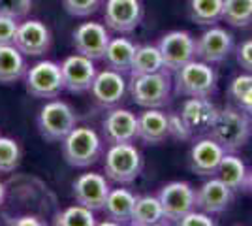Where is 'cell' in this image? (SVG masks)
<instances>
[{"mask_svg": "<svg viewBox=\"0 0 252 226\" xmlns=\"http://www.w3.org/2000/svg\"><path fill=\"white\" fill-rule=\"evenodd\" d=\"M209 136L226 153L241 151L252 136V117L235 106L219 109V115L211 125Z\"/></svg>", "mask_w": 252, "mask_h": 226, "instance_id": "1", "label": "cell"}, {"mask_svg": "<svg viewBox=\"0 0 252 226\" xmlns=\"http://www.w3.org/2000/svg\"><path fill=\"white\" fill-rule=\"evenodd\" d=\"M171 77L164 68L155 74L145 75H130L128 93L132 100L139 108L145 109H160L171 100Z\"/></svg>", "mask_w": 252, "mask_h": 226, "instance_id": "2", "label": "cell"}, {"mask_svg": "<svg viewBox=\"0 0 252 226\" xmlns=\"http://www.w3.org/2000/svg\"><path fill=\"white\" fill-rule=\"evenodd\" d=\"M175 74V93L181 97H205L211 98L219 89V75L209 63L203 61H190L181 66Z\"/></svg>", "mask_w": 252, "mask_h": 226, "instance_id": "3", "label": "cell"}, {"mask_svg": "<svg viewBox=\"0 0 252 226\" xmlns=\"http://www.w3.org/2000/svg\"><path fill=\"white\" fill-rule=\"evenodd\" d=\"M143 170V155L136 145L130 143H113L104 159L105 177L113 183H134Z\"/></svg>", "mask_w": 252, "mask_h": 226, "instance_id": "4", "label": "cell"}, {"mask_svg": "<svg viewBox=\"0 0 252 226\" xmlns=\"http://www.w3.org/2000/svg\"><path fill=\"white\" fill-rule=\"evenodd\" d=\"M63 157L72 168H89L102 155V138L89 127H75L63 141Z\"/></svg>", "mask_w": 252, "mask_h": 226, "instance_id": "5", "label": "cell"}, {"mask_svg": "<svg viewBox=\"0 0 252 226\" xmlns=\"http://www.w3.org/2000/svg\"><path fill=\"white\" fill-rule=\"evenodd\" d=\"M75 127H77V115L74 108L64 100L45 102L38 113L40 136L49 143L63 141Z\"/></svg>", "mask_w": 252, "mask_h": 226, "instance_id": "6", "label": "cell"}, {"mask_svg": "<svg viewBox=\"0 0 252 226\" xmlns=\"http://www.w3.org/2000/svg\"><path fill=\"white\" fill-rule=\"evenodd\" d=\"M27 93L34 98H57L64 91V79L61 65L53 61H40L31 66L25 74Z\"/></svg>", "mask_w": 252, "mask_h": 226, "instance_id": "7", "label": "cell"}, {"mask_svg": "<svg viewBox=\"0 0 252 226\" xmlns=\"http://www.w3.org/2000/svg\"><path fill=\"white\" fill-rule=\"evenodd\" d=\"M158 200L166 223H179L189 211L196 209V189L187 181H171L160 189Z\"/></svg>", "mask_w": 252, "mask_h": 226, "instance_id": "8", "label": "cell"}, {"mask_svg": "<svg viewBox=\"0 0 252 226\" xmlns=\"http://www.w3.org/2000/svg\"><path fill=\"white\" fill-rule=\"evenodd\" d=\"M158 49L164 68L168 72H175L196 59V38L189 31H171L160 38Z\"/></svg>", "mask_w": 252, "mask_h": 226, "instance_id": "9", "label": "cell"}, {"mask_svg": "<svg viewBox=\"0 0 252 226\" xmlns=\"http://www.w3.org/2000/svg\"><path fill=\"white\" fill-rule=\"evenodd\" d=\"M143 19V6L139 0H107L104 8L105 27L113 32H134Z\"/></svg>", "mask_w": 252, "mask_h": 226, "instance_id": "10", "label": "cell"}, {"mask_svg": "<svg viewBox=\"0 0 252 226\" xmlns=\"http://www.w3.org/2000/svg\"><path fill=\"white\" fill-rule=\"evenodd\" d=\"M91 97L98 106L102 108H115L117 104L123 102L128 83L125 79V74L115 72L111 68H104L100 72H96L94 81L91 85Z\"/></svg>", "mask_w": 252, "mask_h": 226, "instance_id": "11", "label": "cell"}, {"mask_svg": "<svg viewBox=\"0 0 252 226\" xmlns=\"http://www.w3.org/2000/svg\"><path fill=\"white\" fill-rule=\"evenodd\" d=\"M13 45L27 57L45 55L53 45L51 31L45 23L38 21V19H27V21L19 23Z\"/></svg>", "mask_w": 252, "mask_h": 226, "instance_id": "12", "label": "cell"}, {"mask_svg": "<svg viewBox=\"0 0 252 226\" xmlns=\"http://www.w3.org/2000/svg\"><path fill=\"white\" fill-rule=\"evenodd\" d=\"M61 70H63L64 89L68 93H74V95L87 93L94 81L96 72H98L94 61L81 53L66 57L61 65Z\"/></svg>", "mask_w": 252, "mask_h": 226, "instance_id": "13", "label": "cell"}, {"mask_svg": "<svg viewBox=\"0 0 252 226\" xmlns=\"http://www.w3.org/2000/svg\"><path fill=\"white\" fill-rule=\"evenodd\" d=\"M109 40H111V36L107 32V27L96 21L81 23L72 34L75 51L93 59V61H102Z\"/></svg>", "mask_w": 252, "mask_h": 226, "instance_id": "14", "label": "cell"}, {"mask_svg": "<svg viewBox=\"0 0 252 226\" xmlns=\"http://www.w3.org/2000/svg\"><path fill=\"white\" fill-rule=\"evenodd\" d=\"M109 191H111V187L107 183V177L96 172L81 173L72 185L75 202L93 209V211H102Z\"/></svg>", "mask_w": 252, "mask_h": 226, "instance_id": "15", "label": "cell"}, {"mask_svg": "<svg viewBox=\"0 0 252 226\" xmlns=\"http://www.w3.org/2000/svg\"><path fill=\"white\" fill-rule=\"evenodd\" d=\"M233 49V36L222 27H209L196 40V59L209 65L222 63Z\"/></svg>", "mask_w": 252, "mask_h": 226, "instance_id": "16", "label": "cell"}, {"mask_svg": "<svg viewBox=\"0 0 252 226\" xmlns=\"http://www.w3.org/2000/svg\"><path fill=\"white\" fill-rule=\"evenodd\" d=\"M102 132L109 145L130 143L137 138V115L130 109L111 108L102 121Z\"/></svg>", "mask_w": 252, "mask_h": 226, "instance_id": "17", "label": "cell"}, {"mask_svg": "<svg viewBox=\"0 0 252 226\" xmlns=\"http://www.w3.org/2000/svg\"><path fill=\"white\" fill-rule=\"evenodd\" d=\"M233 196L230 187L219 175H213L196 191V207L209 215H220L231 205Z\"/></svg>", "mask_w": 252, "mask_h": 226, "instance_id": "18", "label": "cell"}, {"mask_svg": "<svg viewBox=\"0 0 252 226\" xmlns=\"http://www.w3.org/2000/svg\"><path fill=\"white\" fill-rule=\"evenodd\" d=\"M224 155H226V151L222 149L211 136L209 138H200L190 149V170L201 177H213L219 172V166H220Z\"/></svg>", "mask_w": 252, "mask_h": 226, "instance_id": "19", "label": "cell"}, {"mask_svg": "<svg viewBox=\"0 0 252 226\" xmlns=\"http://www.w3.org/2000/svg\"><path fill=\"white\" fill-rule=\"evenodd\" d=\"M219 109L211 98L205 97H190L183 102L179 115L185 119L192 132H209L211 125L219 115Z\"/></svg>", "mask_w": 252, "mask_h": 226, "instance_id": "20", "label": "cell"}, {"mask_svg": "<svg viewBox=\"0 0 252 226\" xmlns=\"http://www.w3.org/2000/svg\"><path fill=\"white\" fill-rule=\"evenodd\" d=\"M137 138L147 145H158L169 138L168 113L160 109H145L137 115Z\"/></svg>", "mask_w": 252, "mask_h": 226, "instance_id": "21", "label": "cell"}, {"mask_svg": "<svg viewBox=\"0 0 252 226\" xmlns=\"http://www.w3.org/2000/svg\"><path fill=\"white\" fill-rule=\"evenodd\" d=\"M136 198V194L130 193L128 189H111L105 198L102 211L109 221H115L117 225H126L132 219Z\"/></svg>", "mask_w": 252, "mask_h": 226, "instance_id": "22", "label": "cell"}, {"mask_svg": "<svg viewBox=\"0 0 252 226\" xmlns=\"http://www.w3.org/2000/svg\"><path fill=\"white\" fill-rule=\"evenodd\" d=\"M136 43L130 42L128 38H111L102 61L105 63L107 68L121 72V74H130L132 68V61H134V53H136Z\"/></svg>", "mask_w": 252, "mask_h": 226, "instance_id": "23", "label": "cell"}, {"mask_svg": "<svg viewBox=\"0 0 252 226\" xmlns=\"http://www.w3.org/2000/svg\"><path fill=\"white\" fill-rule=\"evenodd\" d=\"M249 166L243 162L241 157L235 153H226L222 157V162L219 166L217 175L224 183L230 187L233 193H247V179H249Z\"/></svg>", "mask_w": 252, "mask_h": 226, "instance_id": "24", "label": "cell"}, {"mask_svg": "<svg viewBox=\"0 0 252 226\" xmlns=\"http://www.w3.org/2000/svg\"><path fill=\"white\" fill-rule=\"evenodd\" d=\"M27 63L15 45H0V83L11 85L27 74Z\"/></svg>", "mask_w": 252, "mask_h": 226, "instance_id": "25", "label": "cell"}, {"mask_svg": "<svg viewBox=\"0 0 252 226\" xmlns=\"http://www.w3.org/2000/svg\"><path fill=\"white\" fill-rule=\"evenodd\" d=\"M164 211H162V204L158 200V196H137L136 204H134V211H132V219L130 225L134 226H157L164 225Z\"/></svg>", "mask_w": 252, "mask_h": 226, "instance_id": "26", "label": "cell"}, {"mask_svg": "<svg viewBox=\"0 0 252 226\" xmlns=\"http://www.w3.org/2000/svg\"><path fill=\"white\" fill-rule=\"evenodd\" d=\"M164 70V63H162V55L158 45H137L136 53H134V61H132V68H130V75H145L155 74Z\"/></svg>", "mask_w": 252, "mask_h": 226, "instance_id": "27", "label": "cell"}, {"mask_svg": "<svg viewBox=\"0 0 252 226\" xmlns=\"http://www.w3.org/2000/svg\"><path fill=\"white\" fill-rule=\"evenodd\" d=\"M224 0H190V19L203 27H213L222 21Z\"/></svg>", "mask_w": 252, "mask_h": 226, "instance_id": "28", "label": "cell"}, {"mask_svg": "<svg viewBox=\"0 0 252 226\" xmlns=\"http://www.w3.org/2000/svg\"><path fill=\"white\" fill-rule=\"evenodd\" d=\"M222 21L231 27H249L252 23V0H224Z\"/></svg>", "mask_w": 252, "mask_h": 226, "instance_id": "29", "label": "cell"}, {"mask_svg": "<svg viewBox=\"0 0 252 226\" xmlns=\"http://www.w3.org/2000/svg\"><path fill=\"white\" fill-rule=\"evenodd\" d=\"M55 225L59 226H94V211L85 207L81 204H75L66 207L64 211H61L55 217Z\"/></svg>", "mask_w": 252, "mask_h": 226, "instance_id": "30", "label": "cell"}, {"mask_svg": "<svg viewBox=\"0 0 252 226\" xmlns=\"http://www.w3.org/2000/svg\"><path fill=\"white\" fill-rule=\"evenodd\" d=\"M21 162V147L11 138L0 136V172H13Z\"/></svg>", "mask_w": 252, "mask_h": 226, "instance_id": "31", "label": "cell"}, {"mask_svg": "<svg viewBox=\"0 0 252 226\" xmlns=\"http://www.w3.org/2000/svg\"><path fill=\"white\" fill-rule=\"evenodd\" d=\"M32 10V0H0V13L23 21Z\"/></svg>", "mask_w": 252, "mask_h": 226, "instance_id": "32", "label": "cell"}, {"mask_svg": "<svg viewBox=\"0 0 252 226\" xmlns=\"http://www.w3.org/2000/svg\"><path fill=\"white\" fill-rule=\"evenodd\" d=\"M102 0H63L64 10L74 17H89L100 8Z\"/></svg>", "mask_w": 252, "mask_h": 226, "instance_id": "33", "label": "cell"}, {"mask_svg": "<svg viewBox=\"0 0 252 226\" xmlns=\"http://www.w3.org/2000/svg\"><path fill=\"white\" fill-rule=\"evenodd\" d=\"M168 129H169V138H175V140L187 141L192 138V130L185 123V119L181 117L179 113H168Z\"/></svg>", "mask_w": 252, "mask_h": 226, "instance_id": "34", "label": "cell"}, {"mask_svg": "<svg viewBox=\"0 0 252 226\" xmlns=\"http://www.w3.org/2000/svg\"><path fill=\"white\" fill-rule=\"evenodd\" d=\"M19 21L0 13V45H13Z\"/></svg>", "mask_w": 252, "mask_h": 226, "instance_id": "35", "label": "cell"}, {"mask_svg": "<svg viewBox=\"0 0 252 226\" xmlns=\"http://www.w3.org/2000/svg\"><path fill=\"white\" fill-rule=\"evenodd\" d=\"M251 87H252V74L251 72H247V74L235 75V77L231 79L228 93H230V97L233 98V102H237V100H239Z\"/></svg>", "mask_w": 252, "mask_h": 226, "instance_id": "36", "label": "cell"}, {"mask_svg": "<svg viewBox=\"0 0 252 226\" xmlns=\"http://www.w3.org/2000/svg\"><path fill=\"white\" fill-rule=\"evenodd\" d=\"M213 215L209 213H205V211H201V209H192L189 211L187 215L183 217L181 221H179L177 225H183V226H215L217 223L211 219Z\"/></svg>", "mask_w": 252, "mask_h": 226, "instance_id": "37", "label": "cell"}, {"mask_svg": "<svg viewBox=\"0 0 252 226\" xmlns=\"http://www.w3.org/2000/svg\"><path fill=\"white\" fill-rule=\"evenodd\" d=\"M235 59H237V65L241 66L245 72H251L252 74V38L251 40H245V42L237 45Z\"/></svg>", "mask_w": 252, "mask_h": 226, "instance_id": "38", "label": "cell"}, {"mask_svg": "<svg viewBox=\"0 0 252 226\" xmlns=\"http://www.w3.org/2000/svg\"><path fill=\"white\" fill-rule=\"evenodd\" d=\"M235 104H237V108L243 109L245 113H249V115L252 117V87L243 95L241 98H239V100H237V102H235Z\"/></svg>", "mask_w": 252, "mask_h": 226, "instance_id": "39", "label": "cell"}, {"mask_svg": "<svg viewBox=\"0 0 252 226\" xmlns=\"http://www.w3.org/2000/svg\"><path fill=\"white\" fill-rule=\"evenodd\" d=\"M17 226H27V225H31V226H40L42 225V221H38L36 217H32V215H27V217H19L17 221H13Z\"/></svg>", "mask_w": 252, "mask_h": 226, "instance_id": "40", "label": "cell"}, {"mask_svg": "<svg viewBox=\"0 0 252 226\" xmlns=\"http://www.w3.org/2000/svg\"><path fill=\"white\" fill-rule=\"evenodd\" d=\"M4 198H6V187H4V183L0 181V205L4 204Z\"/></svg>", "mask_w": 252, "mask_h": 226, "instance_id": "41", "label": "cell"}, {"mask_svg": "<svg viewBox=\"0 0 252 226\" xmlns=\"http://www.w3.org/2000/svg\"><path fill=\"white\" fill-rule=\"evenodd\" d=\"M247 193L252 194V170L249 172V179H247Z\"/></svg>", "mask_w": 252, "mask_h": 226, "instance_id": "42", "label": "cell"}]
</instances>
